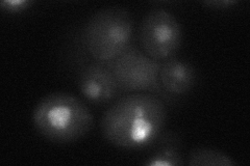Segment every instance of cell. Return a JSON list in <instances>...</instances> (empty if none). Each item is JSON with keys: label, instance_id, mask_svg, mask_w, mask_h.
<instances>
[{"label": "cell", "instance_id": "1", "mask_svg": "<svg viewBox=\"0 0 250 166\" xmlns=\"http://www.w3.org/2000/svg\"><path fill=\"white\" fill-rule=\"evenodd\" d=\"M167 105L152 93L124 94L105 110L100 122L109 144L128 151L149 148L164 131Z\"/></svg>", "mask_w": 250, "mask_h": 166}, {"label": "cell", "instance_id": "2", "mask_svg": "<svg viewBox=\"0 0 250 166\" xmlns=\"http://www.w3.org/2000/svg\"><path fill=\"white\" fill-rule=\"evenodd\" d=\"M134 19L121 6H109L94 13L71 37L94 61L109 65L131 45Z\"/></svg>", "mask_w": 250, "mask_h": 166}, {"label": "cell", "instance_id": "3", "mask_svg": "<svg viewBox=\"0 0 250 166\" xmlns=\"http://www.w3.org/2000/svg\"><path fill=\"white\" fill-rule=\"evenodd\" d=\"M31 120L45 139L71 144L92 130L94 116L84 103L66 92H51L39 101Z\"/></svg>", "mask_w": 250, "mask_h": 166}, {"label": "cell", "instance_id": "4", "mask_svg": "<svg viewBox=\"0 0 250 166\" xmlns=\"http://www.w3.org/2000/svg\"><path fill=\"white\" fill-rule=\"evenodd\" d=\"M107 67L116 79L121 94L152 93L161 98L167 106H177L181 101L162 89L159 78L161 62L148 56L135 45L131 44Z\"/></svg>", "mask_w": 250, "mask_h": 166}, {"label": "cell", "instance_id": "5", "mask_svg": "<svg viewBox=\"0 0 250 166\" xmlns=\"http://www.w3.org/2000/svg\"><path fill=\"white\" fill-rule=\"evenodd\" d=\"M66 65L75 72L78 91L93 105H107L121 92L111 70L85 55L74 38L69 36L64 50Z\"/></svg>", "mask_w": 250, "mask_h": 166}, {"label": "cell", "instance_id": "6", "mask_svg": "<svg viewBox=\"0 0 250 166\" xmlns=\"http://www.w3.org/2000/svg\"><path fill=\"white\" fill-rule=\"evenodd\" d=\"M183 37L181 23L173 14L164 9L148 12L139 28L141 49L159 62L175 57L182 46Z\"/></svg>", "mask_w": 250, "mask_h": 166}, {"label": "cell", "instance_id": "7", "mask_svg": "<svg viewBox=\"0 0 250 166\" xmlns=\"http://www.w3.org/2000/svg\"><path fill=\"white\" fill-rule=\"evenodd\" d=\"M160 83L168 94L178 100L190 93L198 82V72L191 62L172 57L161 62Z\"/></svg>", "mask_w": 250, "mask_h": 166}, {"label": "cell", "instance_id": "8", "mask_svg": "<svg viewBox=\"0 0 250 166\" xmlns=\"http://www.w3.org/2000/svg\"><path fill=\"white\" fill-rule=\"evenodd\" d=\"M143 164L148 166H182L185 164L183 139L175 131H163L148 148Z\"/></svg>", "mask_w": 250, "mask_h": 166}, {"label": "cell", "instance_id": "9", "mask_svg": "<svg viewBox=\"0 0 250 166\" xmlns=\"http://www.w3.org/2000/svg\"><path fill=\"white\" fill-rule=\"evenodd\" d=\"M187 163L193 166H232L236 164L228 154L209 148H196L192 149L188 156Z\"/></svg>", "mask_w": 250, "mask_h": 166}, {"label": "cell", "instance_id": "10", "mask_svg": "<svg viewBox=\"0 0 250 166\" xmlns=\"http://www.w3.org/2000/svg\"><path fill=\"white\" fill-rule=\"evenodd\" d=\"M34 4L30 0H4L0 3L1 11L7 14H19L27 11Z\"/></svg>", "mask_w": 250, "mask_h": 166}, {"label": "cell", "instance_id": "11", "mask_svg": "<svg viewBox=\"0 0 250 166\" xmlns=\"http://www.w3.org/2000/svg\"><path fill=\"white\" fill-rule=\"evenodd\" d=\"M237 3L238 1H236V0H213V1L202 2L203 5L209 7L210 10H216V11L229 10L231 6H233Z\"/></svg>", "mask_w": 250, "mask_h": 166}]
</instances>
